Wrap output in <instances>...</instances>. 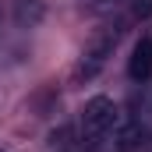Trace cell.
I'll return each mask as SVG.
<instances>
[{
    "label": "cell",
    "mask_w": 152,
    "mask_h": 152,
    "mask_svg": "<svg viewBox=\"0 0 152 152\" xmlns=\"http://www.w3.org/2000/svg\"><path fill=\"white\" fill-rule=\"evenodd\" d=\"M124 0H85V7L92 11V14H106V11H117Z\"/></svg>",
    "instance_id": "cell-5"
},
{
    "label": "cell",
    "mask_w": 152,
    "mask_h": 152,
    "mask_svg": "<svg viewBox=\"0 0 152 152\" xmlns=\"http://www.w3.org/2000/svg\"><path fill=\"white\" fill-rule=\"evenodd\" d=\"M142 138H145V131H142V124L138 120H124V124H117V152H134L142 145Z\"/></svg>",
    "instance_id": "cell-4"
},
{
    "label": "cell",
    "mask_w": 152,
    "mask_h": 152,
    "mask_svg": "<svg viewBox=\"0 0 152 152\" xmlns=\"http://www.w3.org/2000/svg\"><path fill=\"white\" fill-rule=\"evenodd\" d=\"M127 75L131 81H149L152 78V36H142L131 50V60H127Z\"/></svg>",
    "instance_id": "cell-3"
},
{
    "label": "cell",
    "mask_w": 152,
    "mask_h": 152,
    "mask_svg": "<svg viewBox=\"0 0 152 152\" xmlns=\"http://www.w3.org/2000/svg\"><path fill=\"white\" fill-rule=\"evenodd\" d=\"M117 124H120V110L110 96H96L85 103V113H81V134L88 142H99L106 134H113Z\"/></svg>",
    "instance_id": "cell-1"
},
{
    "label": "cell",
    "mask_w": 152,
    "mask_h": 152,
    "mask_svg": "<svg viewBox=\"0 0 152 152\" xmlns=\"http://www.w3.org/2000/svg\"><path fill=\"white\" fill-rule=\"evenodd\" d=\"M117 36H120V28L103 32V36L85 50V57H81V64H78V78H96L106 67V60H110V53H113V46H117Z\"/></svg>",
    "instance_id": "cell-2"
},
{
    "label": "cell",
    "mask_w": 152,
    "mask_h": 152,
    "mask_svg": "<svg viewBox=\"0 0 152 152\" xmlns=\"http://www.w3.org/2000/svg\"><path fill=\"white\" fill-rule=\"evenodd\" d=\"M152 14V0H134V18H149Z\"/></svg>",
    "instance_id": "cell-6"
}]
</instances>
